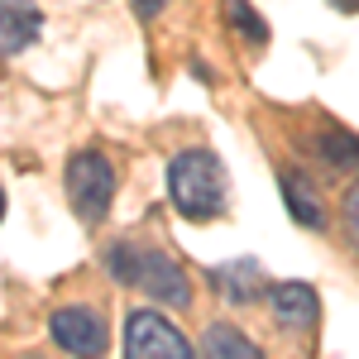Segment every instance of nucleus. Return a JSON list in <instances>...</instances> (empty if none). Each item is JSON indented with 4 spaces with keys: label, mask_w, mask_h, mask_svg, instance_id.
I'll use <instances>...</instances> for the list:
<instances>
[{
    "label": "nucleus",
    "mask_w": 359,
    "mask_h": 359,
    "mask_svg": "<svg viewBox=\"0 0 359 359\" xmlns=\"http://www.w3.org/2000/svg\"><path fill=\"white\" fill-rule=\"evenodd\" d=\"M168 201L187 221H216L225 211V168L211 149H182L168 163Z\"/></svg>",
    "instance_id": "nucleus-1"
},
{
    "label": "nucleus",
    "mask_w": 359,
    "mask_h": 359,
    "mask_svg": "<svg viewBox=\"0 0 359 359\" xmlns=\"http://www.w3.org/2000/svg\"><path fill=\"white\" fill-rule=\"evenodd\" d=\"M67 201H72V211H77L86 225H101L111 216L115 168H111L106 154H96V149L72 154V163H67Z\"/></svg>",
    "instance_id": "nucleus-2"
},
{
    "label": "nucleus",
    "mask_w": 359,
    "mask_h": 359,
    "mask_svg": "<svg viewBox=\"0 0 359 359\" xmlns=\"http://www.w3.org/2000/svg\"><path fill=\"white\" fill-rule=\"evenodd\" d=\"M125 355L135 359H192V340L177 331L168 316L139 306L125 316Z\"/></svg>",
    "instance_id": "nucleus-3"
},
{
    "label": "nucleus",
    "mask_w": 359,
    "mask_h": 359,
    "mask_svg": "<svg viewBox=\"0 0 359 359\" xmlns=\"http://www.w3.org/2000/svg\"><path fill=\"white\" fill-rule=\"evenodd\" d=\"M130 287L149 292L154 302H163V306H177V311L192 306V278L182 273L177 259H168L158 249H135V283Z\"/></svg>",
    "instance_id": "nucleus-4"
},
{
    "label": "nucleus",
    "mask_w": 359,
    "mask_h": 359,
    "mask_svg": "<svg viewBox=\"0 0 359 359\" xmlns=\"http://www.w3.org/2000/svg\"><path fill=\"white\" fill-rule=\"evenodd\" d=\"M48 335H53V345H62L67 355H101L106 340H111L106 335V316L86 302L57 306L53 316H48Z\"/></svg>",
    "instance_id": "nucleus-5"
},
{
    "label": "nucleus",
    "mask_w": 359,
    "mask_h": 359,
    "mask_svg": "<svg viewBox=\"0 0 359 359\" xmlns=\"http://www.w3.org/2000/svg\"><path fill=\"white\" fill-rule=\"evenodd\" d=\"M269 306H273V321L283 331H311L321 321V297L306 283H278L269 292Z\"/></svg>",
    "instance_id": "nucleus-6"
},
{
    "label": "nucleus",
    "mask_w": 359,
    "mask_h": 359,
    "mask_svg": "<svg viewBox=\"0 0 359 359\" xmlns=\"http://www.w3.org/2000/svg\"><path fill=\"white\" fill-rule=\"evenodd\" d=\"M43 29V10L34 0H0V57L25 53Z\"/></svg>",
    "instance_id": "nucleus-7"
},
{
    "label": "nucleus",
    "mask_w": 359,
    "mask_h": 359,
    "mask_svg": "<svg viewBox=\"0 0 359 359\" xmlns=\"http://www.w3.org/2000/svg\"><path fill=\"white\" fill-rule=\"evenodd\" d=\"M211 287H216L230 306H249L259 292H264V273H259L254 259H235V264L211 269Z\"/></svg>",
    "instance_id": "nucleus-8"
},
{
    "label": "nucleus",
    "mask_w": 359,
    "mask_h": 359,
    "mask_svg": "<svg viewBox=\"0 0 359 359\" xmlns=\"http://www.w3.org/2000/svg\"><path fill=\"white\" fill-rule=\"evenodd\" d=\"M278 187H283V206H287V216H292L297 225H306V230H321V225H326L321 192L311 187V177H302V172H283Z\"/></svg>",
    "instance_id": "nucleus-9"
},
{
    "label": "nucleus",
    "mask_w": 359,
    "mask_h": 359,
    "mask_svg": "<svg viewBox=\"0 0 359 359\" xmlns=\"http://www.w3.org/2000/svg\"><path fill=\"white\" fill-rule=\"evenodd\" d=\"M306 149L331 168H359V135L340 130V125H321L316 135L306 139Z\"/></svg>",
    "instance_id": "nucleus-10"
},
{
    "label": "nucleus",
    "mask_w": 359,
    "mask_h": 359,
    "mask_svg": "<svg viewBox=\"0 0 359 359\" xmlns=\"http://www.w3.org/2000/svg\"><path fill=\"white\" fill-rule=\"evenodd\" d=\"M201 350L216 359H259V345L245 331H235V326H211L206 340H201Z\"/></svg>",
    "instance_id": "nucleus-11"
},
{
    "label": "nucleus",
    "mask_w": 359,
    "mask_h": 359,
    "mask_svg": "<svg viewBox=\"0 0 359 359\" xmlns=\"http://www.w3.org/2000/svg\"><path fill=\"white\" fill-rule=\"evenodd\" d=\"M225 15H230V29L245 39L249 48H264V43H269V25H264V15L254 10V0H225Z\"/></svg>",
    "instance_id": "nucleus-12"
},
{
    "label": "nucleus",
    "mask_w": 359,
    "mask_h": 359,
    "mask_svg": "<svg viewBox=\"0 0 359 359\" xmlns=\"http://www.w3.org/2000/svg\"><path fill=\"white\" fill-rule=\"evenodd\" d=\"M340 206H345V230H350V240H355V249H359V182L345 192Z\"/></svg>",
    "instance_id": "nucleus-13"
},
{
    "label": "nucleus",
    "mask_w": 359,
    "mask_h": 359,
    "mask_svg": "<svg viewBox=\"0 0 359 359\" xmlns=\"http://www.w3.org/2000/svg\"><path fill=\"white\" fill-rule=\"evenodd\" d=\"M130 5H135L139 20H154V15H163V10H168V0H130Z\"/></svg>",
    "instance_id": "nucleus-14"
},
{
    "label": "nucleus",
    "mask_w": 359,
    "mask_h": 359,
    "mask_svg": "<svg viewBox=\"0 0 359 359\" xmlns=\"http://www.w3.org/2000/svg\"><path fill=\"white\" fill-rule=\"evenodd\" d=\"M331 5H335V10H345V15H355V10H359V0H331Z\"/></svg>",
    "instance_id": "nucleus-15"
},
{
    "label": "nucleus",
    "mask_w": 359,
    "mask_h": 359,
    "mask_svg": "<svg viewBox=\"0 0 359 359\" xmlns=\"http://www.w3.org/2000/svg\"><path fill=\"white\" fill-rule=\"evenodd\" d=\"M0 216H5V192H0Z\"/></svg>",
    "instance_id": "nucleus-16"
}]
</instances>
